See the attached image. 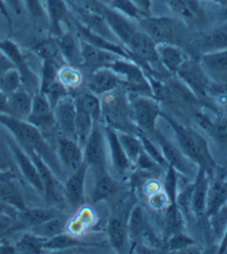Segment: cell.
I'll list each match as a JSON object with an SVG mask.
<instances>
[{
  "mask_svg": "<svg viewBox=\"0 0 227 254\" xmlns=\"http://www.w3.org/2000/svg\"><path fill=\"white\" fill-rule=\"evenodd\" d=\"M94 122L96 121L93 120V118L90 116L87 111H84L81 107H79L77 105V117H75V137H77V141L81 147H83L90 133H91Z\"/></svg>",
  "mask_w": 227,
  "mask_h": 254,
  "instance_id": "35",
  "label": "cell"
},
{
  "mask_svg": "<svg viewBox=\"0 0 227 254\" xmlns=\"http://www.w3.org/2000/svg\"><path fill=\"white\" fill-rule=\"evenodd\" d=\"M27 121L34 125L41 132L50 131L56 127L54 107L44 93L37 92L32 96V106Z\"/></svg>",
  "mask_w": 227,
  "mask_h": 254,
  "instance_id": "11",
  "label": "cell"
},
{
  "mask_svg": "<svg viewBox=\"0 0 227 254\" xmlns=\"http://www.w3.org/2000/svg\"><path fill=\"white\" fill-rule=\"evenodd\" d=\"M4 4H6L8 10L15 11L18 15H20L23 10L22 0H3Z\"/></svg>",
  "mask_w": 227,
  "mask_h": 254,
  "instance_id": "52",
  "label": "cell"
},
{
  "mask_svg": "<svg viewBox=\"0 0 227 254\" xmlns=\"http://www.w3.org/2000/svg\"><path fill=\"white\" fill-rule=\"evenodd\" d=\"M210 187V175L204 169L197 168L195 179L192 185L191 211L196 216L205 215L207 192Z\"/></svg>",
  "mask_w": 227,
  "mask_h": 254,
  "instance_id": "17",
  "label": "cell"
},
{
  "mask_svg": "<svg viewBox=\"0 0 227 254\" xmlns=\"http://www.w3.org/2000/svg\"><path fill=\"white\" fill-rule=\"evenodd\" d=\"M151 137L157 140L161 152H162L168 166L174 168L175 170L182 173L183 176L190 177L193 175L194 170L192 167L194 163L182 152V150L179 149V147L174 145L171 141H169L168 138H165V135L161 133L158 129L155 130V132L151 135Z\"/></svg>",
  "mask_w": 227,
  "mask_h": 254,
  "instance_id": "8",
  "label": "cell"
},
{
  "mask_svg": "<svg viewBox=\"0 0 227 254\" xmlns=\"http://www.w3.org/2000/svg\"><path fill=\"white\" fill-rule=\"evenodd\" d=\"M171 10L185 21H196L203 17L200 0H168Z\"/></svg>",
  "mask_w": 227,
  "mask_h": 254,
  "instance_id": "29",
  "label": "cell"
},
{
  "mask_svg": "<svg viewBox=\"0 0 227 254\" xmlns=\"http://www.w3.org/2000/svg\"><path fill=\"white\" fill-rule=\"evenodd\" d=\"M67 222H68V219L62 214L58 213L56 216H54V218L46 221V222L31 228L32 229L31 232L39 235V237L42 239L48 240L50 238L56 237V235L65 232Z\"/></svg>",
  "mask_w": 227,
  "mask_h": 254,
  "instance_id": "32",
  "label": "cell"
},
{
  "mask_svg": "<svg viewBox=\"0 0 227 254\" xmlns=\"http://www.w3.org/2000/svg\"><path fill=\"white\" fill-rule=\"evenodd\" d=\"M56 127L61 135L77 140L75 137V117H77V103L75 99L69 95L64 96L54 107Z\"/></svg>",
  "mask_w": 227,
  "mask_h": 254,
  "instance_id": "9",
  "label": "cell"
},
{
  "mask_svg": "<svg viewBox=\"0 0 227 254\" xmlns=\"http://www.w3.org/2000/svg\"><path fill=\"white\" fill-rule=\"evenodd\" d=\"M116 189V182L108 175L107 171H100L92 192V202L93 203H99V202L109 199L115 193Z\"/></svg>",
  "mask_w": 227,
  "mask_h": 254,
  "instance_id": "33",
  "label": "cell"
},
{
  "mask_svg": "<svg viewBox=\"0 0 227 254\" xmlns=\"http://www.w3.org/2000/svg\"><path fill=\"white\" fill-rule=\"evenodd\" d=\"M75 102L79 107H81L84 111L93 118V120L99 122L102 116V103L97 95L92 92H84L81 96L75 99Z\"/></svg>",
  "mask_w": 227,
  "mask_h": 254,
  "instance_id": "40",
  "label": "cell"
},
{
  "mask_svg": "<svg viewBox=\"0 0 227 254\" xmlns=\"http://www.w3.org/2000/svg\"><path fill=\"white\" fill-rule=\"evenodd\" d=\"M195 243L194 240H192L190 237L183 234L182 232L173 234L172 237L169 238V248L171 250H179V249H184V248H188L193 246Z\"/></svg>",
  "mask_w": 227,
  "mask_h": 254,
  "instance_id": "48",
  "label": "cell"
},
{
  "mask_svg": "<svg viewBox=\"0 0 227 254\" xmlns=\"http://www.w3.org/2000/svg\"><path fill=\"white\" fill-rule=\"evenodd\" d=\"M15 180L16 179H7V180L0 181V201L4 205L20 213L28 206Z\"/></svg>",
  "mask_w": 227,
  "mask_h": 254,
  "instance_id": "25",
  "label": "cell"
},
{
  "mask_svg": "<svg viewBox=\"0 0 227 254\" xmlns=\"http://www.w3.org/2000/svg\"><path fill=\"white\" fill-rule=\"evenodd\" d=\"M21 86V76L16 68L10 69L0 78V90L6 93V95H10V93L19 90Z\"/></svg>",
  "mask_w": 227,
  "mask_h": 254,
  "instance_id": "43",
  "label": "cell"
},
{
  "mask_svg": "<svg viewBox=\"0 0 227 254\" xmlns=\"http://www.w3.org/2000/svg\"><path fill=\"white\" fill-rule=\"evenodd\" d=\"M0 51H2L11 60L13 65H15L19 73H20L22 84H25L28 88L40 87V80L31 71L25 57H23L21 50L19 49V47L15 42L11 40L0 41Z\"/></svg>",
  "mask_w": 227,
  "mask_h": 254,
  "instance_id": "12",
  "label": "cell"
},
{
  "mask_svg": "<svg viewBox=\"0 0 227 254\" xmlns=\"http://www.w3.org/2000/svg\"><path fill=\"white\" fill-rule=\"evenodd\" d=\"M226 178H227V177H226Z\"/></svg>",
  "mask_w": 227,
  "mask_h": 254,
  "instance_id": "61",
  "label": "cell"
},
{
  "mask_svg": "<svg viewBox=\"0 0 227 254\" xmlns=\"http://www.w3.org/2000/svg\"><path fill=\"white\" fill-rule=\"evenodd\" d=\"M96 222V214L90 206H80L79 212L75 215V218L71 219L67 222L65 232L79 237L88 228L91 227Z\"/></svg>",
  "mask_w": 227,
  "mask_h": 254,
  "instance_id": "30",
  "label": "cell"
},
{
  "mask_svg": "<svg viewBox=\"0 0 227 254\" xmlns=\"http://www.w3.org/2000/svg\"><path fill=\"white\" fill-rule=\"evenodd\" d=\"M226 251H227V225H226V229H225L223 235H222V238H221L219 253H225Z\"/></svg>",
  "mask_w": 227,
  "mask_h": 254,
  "instance_id": "55",
  "label": "cell"
},
{
  "mask_svg": "<svg viewBox=\"0 0 227 254\" xmlns=\"http://www.w3.org/2000/svg\"><path fill=\"white\" fill-rule=\"evenodd\" d=\"M0 253H17L15 247H10V246H1L0 247Z\"/></svg>",
  "mask_w": 227,
  "mask_h": 254,
  "instance_id": "58",
  "label": "cell"
},
{
  "mask_svg": "<svg viewBox=\"0 0 227 254\" xmlns=\"http://www.w3.org/2000/svg\"><path fill=\"white\" fill-rule=\"evenodd\" d=\"M198 61L213 82H227V49L201 54Z\"/></svg>",
  "mask_w": 227,
  "mask_h": 254,
  "instance_id": "15",
  "label": "cell"
},
{
  "mask_svg": "<svg viewBox=\"0 0 227 254\" xmlns=\"http://www.w3.org/2000/svg\"><path fill=\"white\" fill-rule=\"evenodd\" d=\"M16 166L15 159L12 157L10 148L0 138V171H12Z\"/></svg>",
  "mask_w": 227,
  "mask_h": 254,
  "instance_id": "46",
  "label": "cell"
},
{
  "mask_svg": "<svg viewBox=\"0 0 227 254\" xmlns=\"http://www.w3.org/2000/svg\"><path fill=\"white\" fill-rule=\"evenodd\" d=\"M7 179H17V176L13 171H0V181Z\"/></svg>",
  "mask_w": 227,
  "mask_h": 254,
  "instance_id": "57",
  "label": "cell"
},
{
  "mask_svg": "<svg viewBox=\"0 0 227 254\" xmlns=\"http://www.w3.org/2000/svg\"><path fill=\"white\" fill-rule=\"evenodd\" d=\"M22 4L23 9H26L35 22H44L48 20L47 12L42 7L40 0H22Z\"/></svg>",
  "mask_w": 227,
  "mask_h": 254,
  "instance_id": "45",
  "label": "cell"
},
{
  "mask_svg": "<svg viewBox=\"0 0 227 254\" xmlns=\"http://www.w3.org/2000/svg\"><path fill=\"white\" fill-rule=\"evenodd\" d=\"M196 121L201 128L209 133L210 137L227 151V118H210L204 114H198Z\"/></svg>",
  "mask_w": 227,
  "mask_h": 254,
  "instance_id": "19",
  "label": "cell"
},
{
  "mask_svg": "<svg viewBox=\"0 0 227 254\" xmlns=\"http://www.w3.org/2000/svg\"><path fill=\"white\" fill-rule=\"evenodd\" d=\"M149 203L152 209L157 211H162L167 209L171 202H170L169 196L165 193L164 190H159L149 195Z\"/></svg>",
  "mask_w": 227,
  "mask_h": 254,
  "instance_id": "47",
  "label": "cell"
},
{
  "mask_svg": "<svg viewBox=\"0 0 227 254\" xmlns=\"http://www.w3.org/2000/svg\"><path fill=\"white\" fill-rule=\"evenodd\" d=\"M81 242L78 237L70 234L68 232H63L61 234L56 235L54 238L45 240L44 250L50 251H62L70 248H77L81 246Z\"/></svg>",
  "mask_w": 227,
  "mask_h": 254,
  "instance_id": "37",
  "label": "cell"
},
{
  "mask_svg": "<svg viewBox=\"0 0 227 254\" xmlns=\"http://www.w3.org/2000/svg\"><path fill=\"white\" fill-rule=\"evenodd\" d=\"M58 80L65 89H75L82 82V73L75 65H61L58 70Z\"/></svg>",
  "mask_w": 227,
  "mask_h": 254,
  "instance_id": "41",
  "label": "cell"
},
{
  "mask_svg": "<svg viewBox=\"0 0 227 254\" xmlns=\"http://www.w3.org/2000/svg\"><path fill=\"white\" fill-rule=\"evenodd\" d=\"M8 95L0 90V115H7Z\"/></svg>",
  "mask_w": 227,
  "mask_h": 254,
  "instance_id": "53",
  "label": "cell"
},
{
  "mask_svg": "<svg viewBox=\"0 0 227 254\" xmlns=\"http://www.w3.org/2000/svg\"><path fill=\"white\" fill-rule=\"evenodd\" d=\"M210 1L222 4V6H227V0H210Z\"/></svg>",
  "mask_w": 227,
  "mask_h": 254,
  "instance_id": "59",
  "label": "cell"
},
{
  "mask_svg": "<svg viewBox=\"0 0 227 254\" xmlns=\"http://www.w3.org/2000/svg\"><path fill=\"white\" fill-rule=\"evenodd\" d=\"M164 192L169 196L171 203H176L177 196V171L174 168L168 166V172L163 183Z\"/></svg>",
  "mask_w": 227,
  "mask_h": 254,
  "instance_id": "44",
  "label": "cell"
},
{
  "mask_svg": "<svg viewBox=\"0 0 227 254\" xmlns=\"http://www.w3.org/2000/svg\"><path fill=\"white\" fill-rule=\"evenodd\" d=\"M80 47H81L82 64L90 69H93V71L97 69L108 68L113 61H115L117 58H122L115 54L98 48V47L81 39H80Z\"/></svg>",
  "mask_w": 227,
  "mask_h": 254,
  "instance_id": "16",
  "label": "cell"
},
{
  "mask_svg": "<svg viewBox=\"0 0 227 254\" xmlns=\"http://www.w3.org/2000/svg\"><path fill=\"white\" fill-rule=\"evenodd\" d=\"M184 228V214L176 203H170L165 209V233L168 237L182 232Z\"/></svg>",
  "mask_w": 227,
  "mask_h": 254,
  "instance_id": "36",
  "label": "cell"
},
{
  "mask_svg": "<svg viewBox=\"0 0 227 254\" xmlns=\"http://www.w3.org/2000/svg\"><path fill=\"white\" fill-rule=\"evenodd\" d=\"M61 57L71 65L82 64L81 47H80V38L75 37L71 32H62L57 37Z\"/></svg>",
  "mask_w": 227,
  "mask_h": 254,
  "instance_id": "23",
  "label": "cell"
},
{
  "mask_svg": "<svg viewBox=\"0 0 227 254\" xmlns=\"http://www.w3.org/2000/svg\"><path fill=\"white\" fill-rule=\"evenodd\" d=\"M113 72L119 77L121 84L140 95L153 97L150 79L145 76L141 65L135 61L126 58H117L109 65Z\"/></svg>",
  "mask_w": 227,
  "mask_h": 254,
  "instance_id": "4",
  "label": "cell"
},
{
  "mask_svg": "<svg viewBox=\"0 0 227 254\" xmlns=\"http://www.w3.org/2000/svg\"><path fill=\"white\" fill-rule=\"evenodd\" d=\"M99 1H101L102 3H109L110 2V0H99Z\"/></svg>",
  "mask_w": 227,
  "mask_h": 254,
  "instance_id": "60",
  "label": "cell"
},
{
  "mask_svg": "<svg viewBox=\"0 0 227 254\" xmlns=\"http://www.w3.org/2000/svg\"><path fill=\"white\" fill-rule=\"evenodd\" d=\"M15 220V216L0 213V235L7 233L13 227Z\"/></svg>",
  "mask_w": 227,
  "mask_h": 254,
  "instance_id": "49",
  "label": "cell"
},
{
  "mask_svg": "<svg viewBox=\"0 0 227 254\" xmlns=\"http://www.w3.org/2000/svg\"><path fill=\"white\" fill-rule=\"evenodd\" d=\"M0 126L8 130L12 139L26 152L35 151L48 164L56 176L62 175L63 169L61 167L59 158L51 150V147L44 138L41 131L34 125L29 124L27 120L16 119L7 115H0Z\"/></svg>",
  "mask_w": 227,
  "mask_h": 254,
  "instance_id": "1",
  "label": "cell"
},
{
  "mask_svg": "<svg viewBox=\"0 0 227 254\" xmlns=\"http://www.w3.org/2000/svg\"><path fill=\"white\" fill-rule=\"evenodd\" d=\"M86 163L80 167L78 170L68 175L67 181L63 187V195L71 209L77 210L82 206L84 201V187H86V178L88 172Z\"/></svg>",
  "mask_w": 227,
  "mask_h": 254,
  "instance_id": "13",
  "label": "cell"
},
{
  "mask_svg": "<svg viewBox=\"0 0 227 254\" xmlns=\"http://www.w3.org/2000/svg\"><path fill=\"white\" fill-rule=\"evenodd\" d=\"M116 132L117 138H119V141L125 156L130 160V162L132 164L136 163V161H138V159L141 156V153L143 152V147H142L139 135L136 137V135L127 132V131L122 130H116Z\"/></svg>",
  "mask_w": 227,
  "mask_h": 254,
  "instance_id": "34",
  "label": "cell"
},
{
  "mask_svg": "<svg viewBox=\"0 0 227 254\" xmlns=\"http://www.w3.org/2000/svg\"><path fill=\"white\" fill-rule=\"evenodd\" d=\"M195 46L201 54L227 49V22L202 37Z\"/></svg>",
  "mask_w": 227,
  "mask_h": 254,
  "instance_id": "28",
  "label": "cell"
},
{
  "mask_svg": "<svg viewBox=\"0 0 227 254\" xmlns=\"http://www.w3.org/2000/svg\"><path fill=\"white\" fill-rule=\"evenodd\" d=\"M47 17L50 26V32L58 37L62 34L63 22L69 20V8L65 0H47Z\"/></svg>",
  "mask_w": 227,
  "mask_h": 254,
  "instance_id": "24",
  "label": "cell"
},
{
  "mask_svg": "<svg viewBox=\"0 0 227 254\" xmlns=\"http://www.w3.org/2000/svg\"><path fill=\"white\" fill-rule=\"evenodd\" d=\"M58 151L61 167L68 175L84 164L83 150L77 140L61 135L58 140Z\"/></svg>",
  "mask_w": 227,
  "mask_h": 254,
  "instance_id": "14",
  "label": "cell"
},
{
  "mask_svg": "<svg viewBox=\"0 0 227 254\" xmlns=\"http://www.w3.org/2000/svg\"><path fill=\"white\" fill-rule=\"evenodd\" d=\"M120 84L119 77L110 68H101L94 70L88 80L87 87L90 92L97 96H102L116 90Z\"/></svg>",
  "mask_w": 227,
  "mask_h": 254,
  "instance_id": "18",
  "label": "cell"
},
{
  "mask_svg": "<svg viewBox=\"0 0 227 254\" xmlns=\"http://www.w3.org/2000/svg\"><path fill=\"white\" fill-rule=\"evenodd\" d=\"M106 131L103 132L98 122H94L91 133L83 145V160L88 167H93L98 172L106 170Z\"/></svg>",
  "mask_w": 227,
  "mask_h": 254,
  "instance_id": "7",
  "label": "cell"
},
{
  "mask_svg": "<svg viewBox=\"0 0 227 254\" xmlns=\"http://www.w3.org/2000/svg\"><path fill=\"white\" fill-rule=\"evenodd\" d=\"M0 13L6 18V20L8 22V26L9 28H11V18H10V12H9L8 8L6 4H4L3 0H0Z\"/></svg>",
  "mask_w": 227,
  "mask_h": 254,
  "instance_id": "54",
  "label": "cell"
},
{
  "mask_svg": "<svg viewBox=\"0 0 227 254\" xmlns=\"http://www.w3.org/2000/svg\"><path fill=\"white\" fill-rule=\"evenodd\" d=\"M7 143L10 148L12 157L15 159V162L19 170H20L22 177L26 179V181L34 188L38 193L44 194V185H42L34 160L13 139H9Z\"/></svg>",
  "mask_w": 227,
  "mask_h": 254,
  "instance_id": "10",
  "label": "cell"
},
{
  "mask_svg": "<svg viewBox=\"0 0 227 254\" xmlns=\"http://www.w3.org/2000/svg\"><path fill=\"white\" fill-rule=\"evenodd\" d=\"M131 2L139 9L144 17L151 16V8H152V0H131Z\"/></svg>",
  "mask_w": 227,
  "mask_h": 254,
  "instance_id": "50",
  "label": "cell"
},
{
  "mask_svg": "<svg viewBox=\"0 0 227 254\" xmlns=\"http://www.w3.org/2000/svg\"><path fill=\"white\" fill-rule=\"evenodd\" d=\"M227 204V178L217 177L212 182L210 181L209 192H207L205 215L209 218L216 213Z\"/></svg>",
  "mask_w": 227,
  "mask_h": 254,
  "instance_id": "21",
  "label": "cell"
},
{
  "mask_svg": "<svg viewBox=\"0 0 227 254\" xmlns=\"http://www.w3.org/2000/svg\"><path fill=\"white\" fill-rule=\"evenodd\" d=\"M108 235L113 249L116 252H124L130 240L126 221L120 215L112 216L108 223Z\"/></svg>",
  "mask_w": 227,
  "mask_h": 254,
  "instance_id": "27",
  "label": "cell"
},
{
  "mask_svg": "<svg viewBox=\"0 0 227 254\" xmlns=\"http://www.w3.org/2000/svg\"><path fill=\"white\" fill-rule=\"evenodd\" d=\"M44 242L45 239L40 238L32 232L23 234L15 244L17 253H27V254H37L44 252Z\"/></svg>",
  "mask_w": 227,
  "mask_h": 254,
  "instance_id": "38",
  "label": "cell"
},
{
  "mask_svg": "<svg viewBox=\"0 0 227 254\" xmlns=\"http://www.w3.org/2000/svg\"><path fill=\"white\" fill-rule=\"evenodd\" d=\"M106 138L109 151H110L112 166L117 172L124 173L132 166V163L123 151L119 138H117L116 129L110 126L106 127Z\"/></svg>",
  "mask_w": 227,
  "mask_h": 254,
  "instance_id": "22",
  "label": "cell"
},
{
  "mask_svg": "<svg viewBox=\"0 0 227 254\" xmlns=\"http://www.w3.org/2000/svg\"><path fill=\"white\" fill-rule=\"evenodd\" d=\"M13 68L16 67L11 63V60L9 59L2 51H0V78H1L7 71H9V70Z\"/></svg>",
  "mask_w": 227,
  "mask_h": 254,
  "instance_id": "51",
  "label": "cell"
},
{
  "mask_svg": "<svg viewBox=\"0 0 227 254\" xmlns=\"http://www.w3.org/2000/svg\"><path fill=\"white\" fill-rule=\"evenodd\" d=\"M130 107L141 132L152 135L157 130L158 119L162 116L159 102L151 96L138 95L131 98Z\"/></svg>",
  "mask_w": 227,
  "mask_h": 254,
  "instance_id": "5",
  "label": "cell"
},
{
  "mask_svg": "<svg viewBox=\"0 0 227 254\" xmlns=\"http://www.w3.org/2000/svg\"><path fill=\"white\" fill-rule=\"evenodd\" d=\"M127 230H129L130 240L143 238L150 231V225L148 219H146L145 211L141 205L134 206L130 212Z\"/></svg>",
  "mask_w": 227,
  "mask_h": 254,
  "instance_id": "31",
  "label": "cell"
},
{
  "mask_svg": "<svg viewBox=\"0 0 227 254\" xmlns=\"http://www.w3.org/2000/svg\"><path fill=\"white\" fill-rule=\"evenodd\" d=\"M175 76L178 77L194 97L205 99L210 96L213 81L202 68L198 60L187 58L179 67Z\"/></svg>",
  "mask_w": 227,
  "mask_h": 254,
  "instance_id": "6",
  "label": "cell"
},
{
  "mask_svg": "<svg viewBox=\"0 0 227 254\" xmlns=\"http://www.w3.org/2000/svg\"><path fill=\"white\" fill-rule=\"evenodd\" d=\"M22 222L30 228H34L36 225H39L46 221L54 218L58 212L55 210L50 209H42V208H34V209H26L23 212H20Z\"/></svg>",
  "mask_w": 227,
  "mask_h": 254,
  "instance_id": "39",
  "label": "cell"
},
{
  "mask_svg": "<svg viewBox=\"0 0 227 254\" xmlns=\"http://www.w3.org/2000/svg\"><path fill=\"white\" fill-rule=\"evenodd\" d=\"M32 50L38 57L41 58V60L56 61V63L59 64V58H62L58 44H57V39H47L41 41L39 44H37Z\"/></svg>",
  "mask_w": 227,
  "mask_h": 254,
  "instance_id": "42",
  "label": "cell"
},
{
  "mask_svg": "<svg viewBox=\"0 0 227 254\" xmlns=\"http://www.w3.org/2000/svg\"><path fill=\"white\" fill-rule=\"evenodd\" d=\"M32 106V96L27 90H19L8 95L7 116L20 120H27L30 115Z\"/></svg>",
  "mask_w": 227,
  "mask_h": 254,
  "instance_id": "26",
  "label": "cell"
},
{
  "mask_svg": "<svg viewBox=\"0 0 227 254\" xmlns=\"http://www.w3.org/2000/svg\"><path fill=\"white\" fill-rule=\"evenodd\" d=\"M162 116L172 127L174 133L177 138L178 147L182 150V152L197 168L204 169L211 176L215 171L217 166L205 138L200 132L193 130L192 128H188V127L182 126L172 118L164 116L163 114Z\"/></svg>",
  "mask_w": 227,
  "mask_h": 254,
  "instance_id": "2",
  "label": "cell"
},
{
  "mask_svg": "<svg viewBox=\"0 0 227 254\" xmlns=\"http://www.w3.org/2000/svg\"><path fill=\"white\" fill-rule=\"evenodd\" d=\"M0 213H4V214H9V215H12V216H17V211H15V210H12V209H10L9 208V206H7V205H4L1 201H0Z\"/></svg>",
  "mask_w": 227,
  "mask_h": 254,
  "instance_id": "56",
  "label": "cell"
},
{
  "mask_svg": "<svg viewBox=\"0 0 227 254\" xmlns=\"http://www.w3.org/2000/svg\"><path fill=\"white\" fill-rule=\"evenodd\" d=\"M142 30L146 32L155 44H170L181 47L184 30L178 19L171 17L146 16L139 19Z\"/></svg>",
  "mask_w": 227,
  "mask_h": 254,
  "instance_id": "3",
  "label": "cell"
},
{
  "mask_svg": "<svg viewBox=\"0 0 227 254\" xmlns=\"http://www.w3.org/2000/svg\"><path fill=\"white\" fill-rule=\"evenodd\" d=\"M157 54L163 69L172 74H176L179 67L188 58L181 47L170 44H157Z\"/></svg>",
  "mask_w": 227,
  "mask_h": 254,
  "instance_id": "20",
  "label": "cell"
}]
</instances>
